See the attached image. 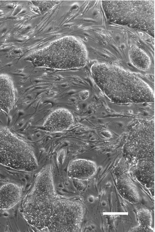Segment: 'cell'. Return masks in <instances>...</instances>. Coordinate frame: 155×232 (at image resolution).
Here are the masks:
<instances>
[{
    "label": "cell",
    "instance_id": "6da1fadb",
    "mask_svg": "<svg viewBox=\"0 0 155 232\" xmlns=\"http://www.w3.org/2000/svg\"><path fill=\"white\" fill-rule=\"evenodd\" d=\"M92 78L100 90L117 104H141L154 101V93L144 80L118 65L97 63L91 67Z\"/></svg>",
    "mask_w": 155,
    "mask_h": 232
},
{
    "label": "cell",
    "instance_id": "7a4b0ae2",
    "mask_svg": "<svg viewBox=\"0 0 155 232\" xmlns=\"http://www.w3.org/2000/svg\"><path fill=\"white\" fill-rule=\"evenodd\" d=\"M59 198L55 192L51 168L48 165L38 174L23 206L22 214L31 225L47 230L54 204Z\"/></svg>",
    "mask_w": 155,
    "mask_h": 232
},
{
    "label": "cell",
    "instance_id": "3957f363",
    "mask_svg": "<svg viewBox=\"0 0 155 232\" xmlns=\"http://www.w3.org/2000/svg\"><path fill=\"white\" fill-rule=\"evenodd\" d=\"M154 0H102L104 14L110 22L154 33Z\"/></svg>",
    "mask_w": 155,
    "mask_h": 232
},
{
    "label": "cell",
    "instance_id": "277c9868",
    "mask_svg": "<svg viewBox=\"0 0 155 232\" xmlns=\"http://www.w3.org/2000/svg\"><path fill=\"white\" fill-rule=\"evenodd\" d=\"M84 207L80 202L59 197L55 201L47 227L49 232H79Z\"/></svg>",
    "mask_w": 155,
    "mask_h": 232
},
{
    "label": "cell",
    "instance_id": "5b68a950",
    "mask_svg": "<svg viewBox=\"0 0 155 232\" xmlns=\"http://www.w3.org/2000/svg\"><path fill=\"white\" fill-rule=\"evenodd\" d=\"M87 60L86 49L75 52H40L31 58V60L37 67L60 70L83 67Z\"/></svg>",
    "mask_w": 155,
    "mask_h": 232
},
{
    "label": "cell",
    "instance_id": "8992f818",
    "mask_svg": "<svg viewBox=\"0 0 155 232\" xmlns=\"http://www.w3.org/2000/svg\"><path fill=\"white\" fill-rule=\"evenodd\" d=\"M74 117L72 113L64 108H59L52 112L42 125L43 129L53 132L66 130L74 124Z\"/></svg>",
    "mask_w": 155,
    "mask_h": 232
},
{
    "label": "cell",
    "instance_id": "52a82bcc",
    "mask_svg": "<svg viewBox=\"0 0 155 232\" xmlns=\"http://www.w3.org/2000/svg\"><path fill=\"white\" fill-rule=\"evenodd\" d=\"M97 171V166L94 162L85 159H77L72 160L68 164L67 174L70 178L83 180L93 176Z\"/></svg>",
    "mask_w": 155,
    "mask_h": 232
},
{
    "label": "cell",
    "instance_id": "ba28073f",
    "mask_svg": "<svg viewBox=\"0 0 155 232\" xmlns=\"http://www.w3.org/2000/svg\"><path fill=\"white\" fill-rule=\"evenodd\" d=\"M15 102V91L12 80L8 75L0 74V108L8 113Z\"/></svg>",
    "mask_w": 155,
    "mask_h": 232
},
{
    "label": "cell",
    "instance_id": "9c48e42d",
    "mask_svg": "<svg viewBox=\"0 0 155 232\" xmlns=\"http://www.w3.org/2000/svg\"><path fill=\"white\" fill-rule=\"evenodd\" d=\"M21 188L15 183H9L0 188V209L8 210L15 206L20 200Z\"/></svg>",
    "mask_w": 155,
    "mask_h": 232
},
{
    "label": "cell",
    "instance_id": "30bf717a",
    "mask_svg": "<svg viewBox=\"0 0 155 232\" xmlns=\"http://www.w3.org/2000/svg\"><path fill=\"white\" fill-rule=\"evenodd\" d=\"M130 62L135 67L143 70H148L151 65V60L149 55L137 46H131L128 52Z\"/></svg>",
    "mask_w": 155,
    "mask_h": 232
},
{
    "label": "cell",
    "instance_id": "8fae6325",
    "mask_svg": "<svg viewBox=\"0 0 155 232\" xmlns=\"http://www.w3.org/2000/svg\"><path fill=\"white\" fill-rule=\"evenodd\" d=\"M117 185L121 195L132 203L138 202L140 200L139 192L136 186L127 178H120L117 180Z\"/></svg>",
    "mask_w": 155,
    "mask_h": 232
},
{
    "label": "cell",
    "instance_id": "7c38bea8",
    "mask_svg": "<svg viewBox=\"0 0 155 232\" xmlns=\"http://www.w3.org/2000/svg\"><path fill=\"white\" fill-rule=\"evenodd\" d=\"M137 214L139 224L132 228L130 231H154L151 227L152 218L150 211L147 209L141 208L138 210Z\"/></svg>",
    "mask_w": 155,
    "mask_h": 232
},
{
    "label": "cell",
    "instance_id": "4fadbf2b",
    "mask_svg": "<svg viewBox=\"0 0 155 232\" xmlns=\"http://www.w3.org/2000/svg\"><path fill=\"white\" fill-rule=\"evenodd\" d=\"M154 167L152 165L139 166L136 172V177L139 182L149 189L154 185Z\"/></svg>",
    "mask_w": 155,
    "mask_h": 232
},
{
    "label": "cell",
    "instance_id": "5bb4252c",
    "mask_svg": "<svg viewBox=\"0 0 155 232\" xmlns=\"http://www.w3.org/2000/svg\"><path fill=\"white\" fill-rule=\"evenodd\" d=\"M89 92L87 90H83L79 93V96L82 100H85L88 97Z\"/></svg>",
    "mask_w": 155,
    "mask_h": 232
}]
</instances>
